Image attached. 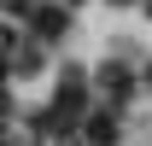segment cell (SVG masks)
Segmentation results:
<instances>
[{"label":"cell","instance_id":"7a4b0ae2","mask_svg":"<svg viewBox=\"0 0 152 146\" xmlns=\"http://www.w3.org/2000/svg\"><path fill=\"white\" fill-rule=\"evenodd\" d=\"M99 93H105L111 105H123V99L134 93V76L123 70V64H99Z\"/></svg>","mask_w":152,"mask_h":146},{"label":"cell","instance_id":"6da1fadb","mask_svg":"<svg viewBox=\"0 0 152 146\" xmlns=\"http://www.w3.org/2000/svg\"><path fill=\"white\" fill-rule=\"evenodd\" d=\"M82 111H88V76L64 70V82H58V93H53V111H35V128L41 134H70V123Z\"/></svg>","mask_w":152,"mask_h":146},{"label":"cell","instance_id":"5b68a950","mask_svg":"<svg viewBox=\"0 0 152 146\" xmlns=\"http://www.w3.org/2000/svg\"><path fill=\"white\" fill-rule=\"evenodd\" d=\"M140 82H146V88H152V64H146V70H140Z\"/></svg>","mask_w":152,"mask_h":146},{"label":"cell","instance_id":"277c9868","mask_svg":"<svg viewBox=\"0 0 152 146\" xmlns=\"http://www.w3.org/2000/svg\"><path fill=\"white\" fill-rule=\"evenodd\" d=\"M82 128H88V140H94V146H117V111H88Z\"/></svg>","mask_w":152,"mask_h":146},{"label":"cell","instance_id":"3957f363","mask_svg":"<svg viewBox=\"0 0 152 146\" xmlns=\"http://www.w3.org/2000/svg\"><path fill=\"white\" fill-rule=\"evenodd\" d=\"M64 29H70V12L64 6H41L35 12V41H64Z\"/></svg>","mask_w":152,"mask_h":146},{"label":"cell","instance_id":"52a82bcc","mask_svg":"<svg viewBox=\"0 0 152 146\" xmlns=\"http://www.w3.org/2000/svg\"><path fill=\"white\" fill-rule=\"evenodd\" d=\"M117 6H123V0H117Z\"/></svg>","mask_w":152,"mask_h":146},{"label":"cell","instance_id":"8992f818","mask_svg":"<svg viewBox=\"0 0 152 146\" xmlns=\"http://www.w3.org/2000/svg\"><path fill=\"white\" fill-rule=\"evenodd\" d=\"M146 12H152V0H146Z\"/></svg>","mask_w":152,"mask_h":146}]
</instances>
